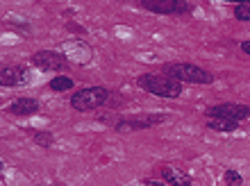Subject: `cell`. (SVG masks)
<instances>
[{"label": "cell", "mask_w": 250, "mask_h": 186, "mask_svg": "<svg viewBox=\"0 0 250 186\" xmlns=\"http://www.w3.org/2000/svg\"><path fill=\"white\" fill-rule=\"evenodd\" d=\"M137 87L144 89L146 93L159 95V98H180L182 95V82L173 80L168 75L144 73L137 77Z\"/></svg>", "instance_id": "1"}, {"label": "cell", "mask_w": 250, "mask_h": 186, "mask_svg": "<svg viewBox=\"0 0 250 186\" xmlns=\"http://www.w3.org/2000/svg\"><path fill=\"white\" fill-rule=\"evenodd\" d=\"M164 75L187 84H211L214 75L209 71L200 68L198 64H187V61H175V64H164Z\"/></svg>", "instance_id": "2"}, {"label": "cell", "mask_w": 250, "mask_h": 186, "mask_svg": "<svg viewBox=\"0 0 250 186\" xmlns=\"http://www.w3.org/2000/svg\"><path fill=\"white\" fill-rule=\"evenodd\" d=\"M112 93L107 91L105 87H86L80 89L71 95V107L75 112H93V109H100V107L107 105Z\"/></svg>", "instance_id": "3"}, {"label": "cell", "mask_w": 250, "mask_h": 186, "mask_svg": "<svg viewBox=\"0 0 250 186\" xmlns=\"http://www.w3.org/2000/svg\"><path fill=\"white\" fill-rule=\"evenodd\" d=\"M141 7L146 12L162 16H185L191 12L189 0H141Z\"/></svg>", "instance_id": "4"}, {"label": "cell", "mask_w": 250, "mask_h": 186, "mask_svg": "<svg viewBox=\"0 0 250 186\" xmlns=\"http://www.w3.org/2000/svg\"><path fill=\"white\" fill-rule=\"evenodd\" d=\"M32 66L48 73V71H53V73H60V71H66L68 68V57L64 53H57V50H39V53L32 55Z\"/></svg>", "instance_id": "5"}, {"label": "cell", "mask_w": 250, "mask_h": 186, "mask_svg": "<svg viewBox=\"0 0 250 186\" xmlns=\"http://www.w3.org/2000/svg\"><path fill=\"white\" fill-rule=\"evenodd\" d=\"M166 116L164 113H146V116H127V118L116 120L114 130L116 132H134V130H148L155 127L159 123H164Z\"/></svg>", "instance_id": "6"}, {"label": "cell", "mask_w": 250, "mask_h": 186, "mask_svg": "<svg viewBox=\"0 0 250 186\" xmlns=\"http://www.w3.org/2000/svg\"><path fill=\"white\" fill-rule=\"evenodd\" d=\"M207 118H230V120H244L250 116V107L239 105V102H221L209 109H205Z\"/></svg>", "instance_id": "7"}, {"label": "cell", "mask_w": 250, "mask_h": 186, "mask_svg": "<svg viewBox=\"0 0 250 186\" xmlns=\"http://www.w3.org/2000/svg\"><path fill=\"white\" fill-rule=\"evenodd\" d=\"M23 82H27V71L23 66H2V71H0L2 87H19Z\"/></svg>", "instance_id": "8"}, {"label": "cell", "mask_w": 250, "mask_h": 186, "mask_svg": "<svg viewBox=\"0 0 250 186\" xmlns=\"http://www.w3.org/2000/svg\"><path fill=\"white\" fill-rule=\"evenodd\" d=\"M7 112L14 113V116H34V113L39 112V100L19 98V100H14L12 105L7 107Z\"/></svg>", "instance_id": "9"}, {"label": "cell", "mask_w": 250, "mask_h": 186, "mask_svg": "<svg viewBox=\"0 0 250 186\" xmlns=\"http://www.w3.org/2000/svg\"><path fill=\"white\" fill-rule=\"evenodd\" d=\"M162 177H164L166 184H171V186H193V180H191L189 175L171 166L162 168Z\"/></svg>", "instance_id": "10"}, {"label": "cell", "mask_w": 250, "mask_h": 186, "mask_svg": "<svg viewBox=\"0 0 250 186\" xmlns=\"http://www.w3.org/2000/svg\"><path fill=\"white\" fill-rule=\"evenodd\" d=\"M207 127L214 132H234L239 127V120H230V118H207Z\"/></svg>", "instance_id": "11"}, {"label": "cell", "mask_w": 250, "mask_h": 186, "mask_svg": "<svg viewBox=\"0 0 250 186\" xmlns=\"http://www.w3.org/2000/svg\"><path fill=\"white\" fill-rule=\"evenodd\" d=\"M48 87L53 89V91H71L73 87H75V82L71 80V77H66V75H57V77H53V80L48 82Z\"/></svg>", "instance_id": "12"}, {"label": "cell", "mask_w": 250, "mask_h": 186, "mask_svg": "<svg viewBox=\"0 0 250 186\" xmlns=\"http://www.w3.org/2000/svg\"><path fill=\"white\" fill-rule=\"evenodd\" d=\"M34 141L43 148H50L55 143V136L50 132H34Z\"/></svg>", "instance_id": "13"}, {"label": "cell", "mask_w": 250, "mask_h": 186, "mask_svg": "<svg viewBox=\"0 0 250 186\" xmlns=\"http://www.w3.org/2000/svg\"><path fill=\"white\" fill-rule=\"evenodd\" d=\"M241 175L237 170H225V184L228 186H241Z\"/></svg>", "instance_id": "14"}, {"label": "cell", "mask_w": 250, "mask_h": 186, "mask_svg": "<svg viewBox=\"0 0 250 186\" xmlns=\"http://www.w3.org/2000/svg\"><path fill=\"white\" fill-rule=\"evenodd\" d=\"M234 19L237 20H250V5H237L234 7Z\"/></svg>", "instance_id": "15"}, {"label": "cell", "mask_w": 250, "mask_h": 186, "mask_svg": "<svg viewBox=\"0 0 250 186\" xmlns=\"http://www.w3.org/2000/svg\"><path fill=\"white\" fill-rule=\"evenodd\" d=\"M221 2H234V5H250V0H221Z\"/></svg>", "instance_id": "16"}, {"label": "cell", "mask_w": 250, "mask_h": 186, "mask_svg": "<svg viewBox=\"0 0 250 186\" xmlns=\"http://www.w3.org/2000/svg\"><path fill=\"white\" fill-rule=\"evenodd\" d=\"M144 184H146V186H164V182H159V180H157V182H155V180H146Z\"/></svg>", "instance_id": "17"}, {"label": "cell", "mask_w": 250, "mask_h": 186, "mask_svg": "<svg viewBox=\"0 0 250 186\" xmlns=\"http://www.w3.org/2000/svg\"><path fill=\"white\" fill-rule=\"evenodd\" d=\"M241 50H244L246 55H250V41H241Z\"/></svg>", "instance_id": "18"}]
</instances>
